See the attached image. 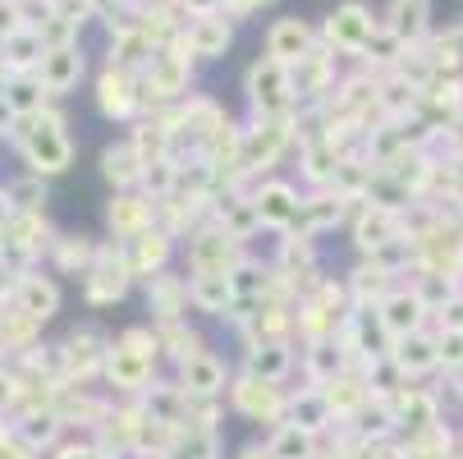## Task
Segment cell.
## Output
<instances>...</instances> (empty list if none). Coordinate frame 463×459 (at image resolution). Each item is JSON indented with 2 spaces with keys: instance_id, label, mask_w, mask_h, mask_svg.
Listing matches in <instances>:
<instances>
[{
  "instance_id": "cell-1",
  "label": "cell",
  "mask_w": 463,
  "mask_h": 459,
  "mask_svg": "<svg viewBox=\"0 0 463 459\" xmlns=\"http://www.w3.org/2000/svg\"><path fill=\"white\" fill-rule=\"evenodd\" d=\"M14 148L28 166V175L37 179H55L74 166V139H70V120H64V110L51 101L42 115L33 120H14Z\"/></svg>"
},
{
  "instance_id": "cell-2",
  "label": "cell",
  "mask_w": 463,
  "mask_h": 459,
  "mask_svg": "<svg viewBox=\"0 0 463 459\" xmlns=\"http://www.w3.org/2000/svg\"><path fill=\"white\" fill-rule=\"evenodd\" d=\"M156 363H161V345L152 326H128V331L110 336L106 363H101V381L115 390V400H138L143 390L156 381Z\"/></svg>"
},
{
  "instance_id": "cell-3",
  "label": "cell",
  "mask_w": 463,
  "mask_h": 459,
  "mask_svg": "<svg viewBox=\"0 0 463 459\" xmlns=\"http://www.w3.org/2000/svg\"><path fill=\"white\" fill-rule=\"evenodd\" d=\"M298 143V110L294 115H248L243 120V175L257 184L276 175L285 152Z\"/></svg>"
},
{
  "instance_id": "cell-4",
  "label": "cell",
  "mask_w": 463,
  "mask_h": 459,
  "mask_svg": "<svg viewBox=\"0 0 463 459\" xmlns=\"http://www.w3.org/2000/svg\"><path fill=\"white\" fill-rule=\"evenodd\" d=\"M193 74H197V64L188 60V51L179 42L156 46V55L147 60V70L138 74L143 79V106H147V115H156V110L179 106L184 97H193Z\"/></svg>"
},
{
  "instance_id": "cell-5",
  "label": "cell",
  "mask_w": 463,
  "mask_h": 459,
  "mask_svg": "<svg viewBox=\"0 0 463 459\" xmlns=\"http://www.w3.org/2000/svg\"><path fill=\"white\" fill-rule=\"evenodd\" d=\"M230 414H239L243 423H257V427H280L285 423V409H289V390L280 381H261L252 372H234L230 377Z\"/></svg>"
},
{
  "instance_id": "cell-6",
  "label": "cell",
  "mask_w": 463,
  "mask_h": 459,
  "mask_svg": "<svg viewBox=\"0 0 463 459\" xmlns=\"http://www.w3.org/2000/svg\"><path fill=\"white\" fill-rule=\"evenodd\" d=\"M381 33V14L372 10V5H363V0H345V5H335L326 14V24H321V46H330L340 60H363L367 55V46H372V37Z\"/></svg>"
},
{
  "instance_id": "cell-7",
  "label": "cell",
  "mask_w": 463,
  "mask_h": 459,
  "mask_svg": "<svg viewBox=\"0 0 463 459\" xmlns=\"http://www.w3.org/2000/svg\"><path fill=\"white\" fill-rule=\"evenodd\" d=\"M243 97H248V115H294L298 101H294V79H289V64L271 60L261 51L248 74H243Z\"/></svg>"
},
{
  "instance_id": "cell-8",
  "label": "cell",
  "mask_w": 463,
  "mask_h": 459,
  "mask_svg": "<svg viewBox=\"0 0 463 459\" xmlns=\"http://www.w3.org/2000/svg\"><path fill=\"white\" fill-rule=\"evenodd\" d=\"M179 253H184L188 276H234V267L248 257V244H239L230 230H221V225L212 221V225H203V230H193V234L179 244Z\"/></svg>"
},
{
  "instance_id": "cell-9",
  "label": "cell",
  "mask_w": 463,
  "mask_h": 459,
  "mask_svg": "<svg viewBox=\"0 0 463 459\" xmlns=\"http://www.w3.org/2000/svg\"><path fill=\"white\" fill-rule=\"evenodd\" d=\"M289 79H294V101L298 110H317L330 101V92H335V83L345 79L340 74V55L330 46H317L307 51L298 64H289Z\"/></svg>"
},
{
  "instance_id": "cell-10",
  "label": "cell",
  "mask_w": 463,
  "mask_h": 459,
  "mask_svg": "<svg viewBox=\"0 0 463 459\" xmlns=\"http://www.w3.org/2000/svg\"><path fill=\"white\" fill-rule=\"evenodd\" d=\"M138 285V276L128 272V262H124V244H101V257H97V267L83 276V299L88 308H115L128 299V290Z\"/></svg>"
},
{
  "instance_id": "cell-11",
  "label": "cell",
  "mask_w": 463,
  "mask_h": 459,
  "mask_svg": "<svg viewBox=\"0 0 463 459\" xmlns=\"http://www.w3.org/2000/svg\"><path fill=\"white\" fill-rule=\"evenodd\" d=\"M97 110L110 120V124H134L147 115L143 106V79L134 70H119V64H106L97 74Z\"/></svg>"
},
{
  "instance_id": "cell-12",
  "label": "cell",
  "mask_w": 463,
  "mask_h": 459,
  "mask_svg": "<svg viewBox=\"0 0 463 459\" xmlns=\"http://www.w3.org/2000/svg\"><path fill=\"white\" fill-rule=\"evenodd\" d=\"M404 234H409L404 212L376 207V203H367V198H358V203L349 207V239H354V253H358V257H372V253H381L385 244L404 239Z\"/></svg>"
},
{
  "instance_id": "cell-13",
  "label": "cell",
  "mask_w": 463,
  "mask_h": 459,
  "mask_svg": "<svg viewBox=\"0 0 463 459\" xmlns=\"http://www.w3.org/2000/svg\"><path fill=\"white\" fill-rule=\"evenodd\" d=\"M55 234H60V230H51L46 212H14V221L5 225V248H0V257L28 272L37 257H46V253H51Z\"/></svg>"
},
{
  "instance_id": "cell-14",
  "label": "cell",
  "mask_w": 463,
  "mask_h": 459,
  "mask_svg": "<svg viewBox=\"0 0 463 459\" xmlns=\"http://www.w3.org/2000/svg\"><path fill=\"white\" fill-rule=\"evenodd\" d=\"M175 42L188 51L193 64H216V60H225L230 46H234V19H230L225 10H221V14H203V19H188V28H184Z\"/></svg>"
},
{
  "instance_id": "cell-15",
  "label": "cell",
  "mask_w": 463,
  "mask_h": 459,
  "mask_svg": "<svg viewBox=\"0 0 463 459\" xmlns=\"http://www.w3.org/2000/svg\"><path fill=\"white\" fill-rule=\"evenodd\" d=\"M376 317H381V326L390 331V340H404V336H413V331H427L431 326V308L422 303V294L409 285V281H400L381 303H376Z\"/></svg>"
},
{
  "instance_id": "cell-16",
  "label": "cell",
  "mask_w": 463,
  "mask_h": 459,
  "mask_svg": "<svg viewBox=\"0 0 463 459\" xmlns=\"http://www.w3.org/2000/svg\"><path fill=\"white\" fill-rule=\"evenodd\" d=\"M252 203H257L261 230L285 234V230L294 225V216H298L303 193H298V184H289V179H280V175H267V179L252 184Z\"/></svg>"
},
{
  "instance_id": "cell-17",
  "label": "cell",
  "mask_w": 463,
  "mask_h": 459,
  "mask_svg": "<svg viewBox=\"0 0 463 459\" xmlns=\"http://www.w3.org/2000/svg\"><path fill=\"white\" fill-rule=\"evenodd\" d=\"M349 198H340L335 188H307L303 203H298V216H294V234H307V239H321L335 225H349Z\"/></svg>"
},
{
  "instance_id": "cell-18",
  "label": "cell",
  "mask_w": 463,
  "mask_h": 459,
  "mask_svg": "<svg viewBox=\"0 0 463 459\" xmlns=\"http://www.w3.org/2000/svg\"><path fill=\"white\" fill-rule=\"evenodd\" d=\"M83 74H88L83 42H74V46H51V51L42 55V64H37V83L46 88V97H51V101L70 97V92L83 83Z\"/></svg>"
},
{
  "instance_id": "cell-19",
  "label": "cell",
  "mask_w": 463,
  "mask_h": 459,
  "mask_svg": "<svg viewBox=\"0 0 463 459\" xmlns=\"http://www.w3.org/2000/svg\"><path fill=\"white\" fill-rule=\"evenodd\" d=\"M175 257H179V239L170 230H161V225H152L138 239L124 244V262H128V272H134L138 281H152V276L170 272Z\"/></svg>"
},
{
  "instance_id": "cell-20",
  "label": "cell",
  "mask_w": 463,
  "mask_h": 459,
  "mask_svg": "<svg viewBox=\"0 0 463 459\" xmlns=\"http://www.w3.org/2000/svg\"><path fill=\"white\" fill-rule=\"evenodd\" d=\"M156 225V203L147 198L143 188H128V193H110L106 203V230L115 234V244L138 239L143 230Z\"/></svg>"
},
{
  "instance_id": "cell-21",
  "label": "cell",
  "mask_w": 463,
  "mask_h": 459,
  "mask_svg": "<svg viewBox=\"0 0 463 459\" xmlns=\"http://www.w3.org/2000/svg\"><path fill=\"white\" fill-rule=\"evenodd\" d=\"M390 409H394V423H400V436H413V432H427L445 418L440 409V396L422 381H409L400 396H390Z\"/></svg>"
},
{
  "instance_id": "cell-22",
  "label": "cell",
  "mask_w": 463,
  "mask_h": 459,
  "mask_svg": "<svg viewBox=\"0 0 463 459\" xmlns=\"http://www.w3.org/2000/svg\"><path fill=\"white\" fill-rule=\"evenodd\" d=\"M175 381L188 390V396H225L230 390V363L207 345V349L188 354L184 363H175Z\"/></svg>"
},
{
  "instance_id": "cell-23",
  "label": "cell",
  "mask_w": 463,
  "mask_h": 459,
  "mask_svg": "<svg viewBox=\"0 0 463 459\" xmlns=\"http://www.w3.org/2000/svg\"><path fill=\"white\" fill-rule=\"evenodd\" d=\"M321 46V28H312L307 19H298V14H285V19H276L271 28H267V55L271 60H280V64H298L307 51H317Z\"/></svg>"
},
{
  "instance_id": "cell-24",
  "label": "cell",
  "mask_w": 463,
  "mask_h": 459,
  "mask_svg": "<svg viewBox=\"0 0 463 459\" xmlns=\"http://www.w3.org/2000/svg\"><path fill=\"white\" fill-rule=\"evenodd\" d=\"M381 28L390 37H400L404 46H422L436 28H431V0H385L381 10Z\"/></svg>"
},
{
  "instance_id": "cell-25",
  "label": "cell",
  "mask_w": 463,
  "mask_h": 459,
  "mask_svg": "<svg viewBox=\"0 0 463 459\" xmlns=\"http://www.w3.org/2000/svg\"><path fill=\"white\" fill-rule=\"evenodd\" d=\"M285 423H294V427H303V432H312V436H330V432L340 427V418H335V409H330V400H326L321 386H298V390H289Z\"/></svg>"
},
{
  "instance_id": "cell-26",
  "label": "cell",
  "mask_w": 463,
  "mask_h": 459,
  "mask_svg": "<svg viewBox=\"0 0 463 459\" xmlns=\"http://www.w3.org/2000/svg\"><path fill=\"white\" fill-rule=\"evenodd\" d=\"M345 161H349V157H345L335 143H330L326 134H312V139L298 143V175H303L307 188H330Z\"/></svg>"
},
{
  "instance_id": "cell-27",
  "label": "cell",
  "mask_w": 463,
  "mask_h": 459,
  "mask_svg": "<svg viewBox=\"0 0 463 459\" xmlns=\"http://www.w3.org/2000/svg\"><path fill=\"white\" fill-rule=\"evenodd\" d=\"M143 175H147V161L138 157V148L119 139V143H106L101 148V179L110 184V193H128V188H143Z\"/></svg>"
},
{
  "instance_id": "cell-28",
  "label": "cell",
  "mask_w": 463,
  "mask_h": 459,
  "mask_svg": "<svg viewBox=\"0 0 463 459\" xmlns=\"http://www.w3.org/2000/svg\"><path fill=\"white\" fill-rule=\"evenodd\" d=\"M97 257H101V244L92 234H55V244L46 253L55 276H79V281L97 267Z\"/></svg>"
},
{
  "instance_id": "cell-29",
  "label": "cell",
  "mask_w": 463,
  "mask_h": 459,
  "mask_svg": "<svg viewBox=\"0 0 463 459\" xmlns=\"http://www.w3.org/2000/svg\"><path fill=\"white\" fill-rule=\"evenodd\" d=\"M390 359L404 368L409 381H422V377L440 372V340H436V331L427 326V331H413V336H404V340H394Z\"/></svg>"
},
{
  "instance_id": "cell-30",
  "label": "cell",
  "mask_w": 463,
  "mask_h": 459,
  "mask_svg": "<svg viewBox=\"0 0 463 459\" xmlns=\"http://www.w3.org/2000/svg\"><path fill=\"white\" fill-rule=\"evenodd\" d=\"M143 285H147V312H152V321H179V317L193 312L188 308V276L161 272V276H152Z\"/></svg>"
},
{
  "instance_id": "cell-31",
  "label": "cell",
  "mask_w": 463,
  "mask_h": 459,
  "mask_svg": "<svg viewBox=\"0 0 463 459\" xmlns=\"http://www.w3.org/2000/svg\"><path fill=\"white\" fill-rule=\"evenodd\" d=\"M14 303L28 312V317H37L42 326L60 312V303H64V294H60V285H55V276H46V272H37V267H28L24 276H19V290H14Z\"/></svg>"
},
{
  "instance_id": "cell-32",
  "label": "cell",
  "mask_w": 463,
  "mask_h": 459,
  "mask_svg": "<svg viewBox=\"0 0 463 459\" xmlns=\"http://www.w3.org/2000/svg\"><path fill=\"white\" fill-rule=\"evenodd\" d=\"M321 390H326V400H330V409H335V418H340V423H349V418L372 400V386H367L363 363H349L340 377H330Z\"/></svg>"
},
{
  "instance_id": "cell-33",
  "label": "cell",
  "mask_w": 463,
  "mask_h": 459,
  "mask_svg": "<svg viewBox=\"0 0 463 459\" xmlns=\"http://www.w3.org/2000/svg\"><path fill=\"white\" fill-rule=\"evenodd\" d=\"M271 267H276L280 276L317 272V267H321V244H317V239H307V234L285 230V234L276 239V248H271Z\"/></svg>"
},
{
  "instance_id": "cell-34",
  "label": "cell",
  "mask_w": 463,
  "mask_h": 459,
  "mask_svg": "<svg viewBox=\"0 0 463 459\" xmlns=\"http://www.w3.org/2000/svg\"><path fill=\"white\" fill-rule=\"evenodd\" d=\"M230 303H234L230 276H188V308H193L197 317L225 321V317H230Z\"/></svg>"
},
{
  "instance_id": "cell-35",
  "label": "cell",
  "mask_w": 463,
  "mask_h": 459,
  "mask_svg": "<svg viewBox=\"0 0 463 459\" xmlns=\"http://www.w3.org/2000/svg\"><path fill=\"white\" fill-rule=\"evenodd\" d=\"M298 368H303V381L307 386H326L330 377H340L349 368V354L345 345L330 336V340H317V345H303L298 349Z\"/></svg>"
},
{
  "instance_id": "cell-36",
  "label": "cell",
  "mask_w": 463,
  "mask_h": 459,
  "mask_svg": "<svg viewBox=\"0 0 463 459\" xmlns=\"http://www.w3.org/2000/svg\"><path fill=\"white\" fill-rule=\"evenodd\" d=\"M345 285H349L354 308H376V303H381L394 285H400V281H394L390 272H381L372 257H358L354 267H349V276H345Z\"/></svg>"
},
{
  "instance_id": "cell-37",
  "label": "cell",
  "mask_w": 463,
  "mask_h": 459,
  "mask_svg": "<svg viewBox=\"0 0 463 459\" xmlns=\"http://www.w3.org/2000/svg\"><path fill=\"white\" fill-rule=\"evenodd\" d=\"M37 345H42V321L28 317V312L10 299V308H5V326H0V349H5V359L14 363V359H28Z\"/></svg>"
},
{
  "instance_id": "cell-38",
  "label": "cell",
  "mask_w": 463,
  "mask_h": 459,
  "mask_svg": "<svg viewBox=\"0 0 463 459\" xmlns=\"http://www.w3.org/2000/svg\"><path fill=\"white\" fill-rule=\"evenodd\" d=\"M363 445H381V441H394L400 436V423H394V409H390V400H381V396H372L349 423H345Z\"/></svg>"
},
{
  "instance_id": "cell-39",
  "label": "cell",
  "mask_w": 463,
  "mask_h": 459,
  "mask_svg": "<svg viewBox=\"0 0 463 459\" xmlns=\"http://www.w3.org/2000/svg\"><path fill=\"white\" fill-rule=\"evenodd\" d=\"M298 368V345H252L243 354V372L261 377V381H289V372Z\"/></svg>"
},
{
  "instance_id": "cell-40",
  "label": "cell",
  "mask_w": 463,
  "mask_h": 459,
  "mask_svg": "<svg viewBox=\"0 0 463 459\" xmlns=\"http://www.w3.org/2000/svg\"><path fill=\"white\" fill-rule=\"evenodd\" d=\"M46 51H51V46H46L42 33L28 24V28H19L14 37L0 42V64H5V74H37V64H42Z\"/></svg>"
},
{
  "instance_id": "cell-41",
  "label": "cell",
  "mask_w": 463,
  "mask_h": 459,
  "mask_svg": "<svg viewBox=\"0 0 463 459\" xmlns=\"http://www.w3.org/2000/svg\"><path fill=\"white\" fill-rule=\"evenodd\" d=\"M152 331H156L161 359H170V363H184L188 354L207 349V336L197 331V326H193L188 317H179V321H152Z\"/></svg>"
},
{
  "instance_id": "cell-42",
  "label": "cell",
  "mask_w": 463,
  "mask_h": 459,
  "mask_svg": "<svg viewBox=\"0 0 463 459\" xmlns=\"http://www.w3.org/2000/svg\"><path fill=\"white\" fill-rule=\"evenodd\" d=\"M230 285H234V299H257V303H267L271 290H276V267H271V257H252V253H248L239 267H234Z\"/></svg>"
},
{
  "instance_id": "cell-43",
  "label": "cell",
  "mask_w": 463,
  "mask_h": 459,
  "mask_svg": "<svg viewBox=\"0 0 463 459\" xmlns=\"http://www.w3.org/2000/svg\"><path fill=\"white\" fill-rule=\"evenodd\" d=\"M0 97H5V106L14 110V120H33V115H42L51 106V97L37 83V74H10L5 88H0Z\"/></svg>"
},
{
  "instance_id": "cell-44",
  "label": "cell",
  "mask_w": 463,
  "mask_h": 459,
  "mask_svg": "<svg viewBox=\"0 0 463 459\" xmlns=\"http://www.w3.org/2000/svg\"><path fill=\"white\" fill-rule=\"evenodd\" d=\"M152 55H156V42L147 37V28H128V33H115L110 37V60L106 64H119V70L143 74Z\"/></svg>"
},
{
  "instance_id": "cell-45",
  "label": "cell",
  "mask_w": 463,
  "mask_h": 459,
  "mask_svg": "<svg viewBox=\"0 0 463 459\" xmlns=\"http://www.w3.org/2000/svg\"><path fill=\"white\" fill-rule=\"evenodd\" d=\"M404 450H409L413 459H454V454H458V432L449 427V418H440L436 427L404 436Z\"/></svg>"
},
{
  "instance_id": "cell-46",
  "label": "cell",
  "mask_w": 463,
  "mask_h": 459,
  "mask_svg": "<svg viewBox=\"0 0 463 459\" xmlns=\"http://www.w3.org/2000/svg\"><path fill=\"white\" fill-rule=\"evenodd\" d=\"M267 445H271L276 459H317V454H321V436H312V432H303V427H294V423L271 427Z\"/></svg>"
},
{
  "instance_id": "cell-47",
  "label": "cell",
  "mask_w": 463,
  "mask_h": 459,
  "mask_svg": "<svg viewBox=\"0 0 463 459\" xmlns=\"http://www.w3.org/2000/svg\"><path fill=\"white\" fill-rule=\"evenodd\" d=\"M14 427H19V436L42 454V450H55L60 445V436H64V423L55 418V409H37V414H24V418H14Z\"/></svg>"
},
{
  "instance_id": "cell-48",
  "label": "cell",
  "mask_w": 463,
  "mask_h": 459,
  "mask_svg": "<svg viewBox=\"0 0 463 459\" xmlns=\"http://www.w3.org/2000/svg\"><path fill=\"white\" fill-rule=\"evenodd\" d=\"M10 198H14V207H19V212H46L51 188H46V179L24 175V179H14V184H10Z\"/></svg>"
},
{
  "instance_id": "cell-49",
  "label": "cell",
  "mask_w": 463,
  "mask_h": 459,
  "mask_svg": "<svg viewBox=\"0 0 463 459\" xmlns=\"http://www.w3.org/2000/svg\"><path fill=\"white\" fill-rule=\"evenodd\" d=\"M431 331H463V285L431 312Z\"/></svg>"
},
{
  "instance_id": "cell-50",
  "label": "cell",
  "mask_w": 463,
  "mask_h": 459,
  "mask_svg": "<svg viewBox=\"0 0 463 459\" xmlns=\"http://www.w3.org/2000/svg\"><path fill=\"white\" fill-rule=\"evenodd\" d=\"M440 340V372H463V331H436Z\"/></svg>"
},
{
  "instance_id": "cell-51",
  "label": "cell",
  "mask_w": 463,
  "mask_h": 459,
  "mask_svg": "<svg viewBox=\"0 0 463 459\" xmlns=\"http://www.w3.org/2000/svg\"><path fill=\"white\" fill-rule=\"evenodd\" d=\"M51 459H110V454L88 436V441H60V445L51 450Z\"/></svg>"
},
{
  "instance_id": "cell-52",
  "label": "cell",
  "mask_w": 463,
  "mask_h": 459,
  "mask_svg": "<svg viewBox=\"0 0 463 459\" xmlns=\"http://www.w3.org/2000/svg\"><path fill=\"white\" fill-rule=\"evenodd\" d=\"M267 5H276V0H225V14H230L234 24H243L248 14H257V10H267Z\"/></svg>"
},
{
  "instance_id": "cell-53",
  "label": "cell",
  "mask_w": 463,
  "mask_h": 459,
  "mask_svg": "<svg viewBox=\"0 0 463 459\" xmlns=\"http://www.w3.org/2000/svg\"><path fill=\"white\" fill-rule=\"evenodd\" d=\"M175 5H179L188 19H203V14H221L225 0H175Z\"/></svg>"
},
{
  "instance_id": "cell-54",
  "label": "cell",
  "mask_w": 463,
  "mask_h": 459,
  "mask_svg": "<svg viewBox=\"0 0 463 459\" xmlns=\"http://www.w3.org/2000/svg\"><path fill=\"white\" fill-rule=\"evenodd\" d=\"M234 459H276V454H271V445H267V441H252V445H239V450H234Z\"/></svg>"
},
{
  "instance_id": "cell-55",
  "label": "cell",
  "mask_w": 463,
  "mask_h": 459,
  "mask_svg": "<svg viewBox=\"0 0 463 459\" xmlns=\"http://www.w3.org/2000/svg\"><path fill=\"white\" fill-rule=\"evenodd\" d=\"M14 212H19V207H14V198H10V184H0V230L14 221Z\"/></svg>"
},
{
  "instance_id": "cell-56",
  "label": "cell",
  "mask_w": 463,
  "mask_h": 459,
  "mask_svg": "<svg viewBox=\"0 0 463 459\" xmlns=\"http://www.w3.org/2000/svg\"><path fill=\"white\" fill-rule=\"evenodd\" d=\"M5 134H14V110L5 106V97H0V139Z\"/></svg>"
},
{
  "instance_id": "cell-57",
  "label": "cell",
  "mask_w": 463,
  "mask_h": 459,
  "mask_svg": "<svg viewBox=\"0 0 463 459\" xmlns=\"http://www.w3.org/2000/svg\"><path fill=\"white\" fill-rule=\"evenodd\" d=\"M5 308H10V299H0V326H5Z\"/></svg>"
},
{
  "instance_id": "cell-58",
  "label": "cell",
  "mask_w": 463,
  "mask_h": 459,
  "mask_svg": "<svg viewBox=\"0 0 463 459\" xmlns=\"http://www.w3.org/2000/svg\"><path fill=\"white\" fill-rule=\"evenodd\" d=\"M400 459H413V454H409V450H404V454H400Z\"/></svg>"
},
{
  "instance_id": "cell-59",
  "label": "cell",
  "mask_w": 463,
  "mask_h": 459,
  "mask_svg": "<svg viewBox=\"0 0 463 459\" xmlns=\"http://www.w3.org/2000/svg\"><path fill=\"white\" fill-rule=\"evenodd\" d=\"M458 450H463V432H458Z\"/></svg>"
},
{
  "instance_id": "cell-60",
  "label": "cell",
  "mask_w": 463,
  "mask_h": 459,
  "mask_svg": "<svg viewBox=\"0 0 463 459\" xmlns=\"http://www.w3.org/2000/svg\"><path fill=\"white\" fill-rule=\"evenodd\" d=\"M221 459H225V454H221Z\"/></svg>"
}]
</instances>
